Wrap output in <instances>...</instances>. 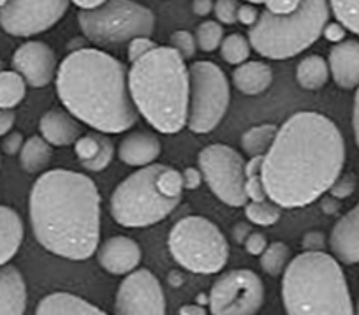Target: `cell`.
Instances as JSON below:
<instances>
[{
    "label": "cell",
    "instance_id": "cell-46",
    "mask_svg": "<svg viewBox=\"0 0 359 315\" xmlns=\"http://www.w3.org/2000/svg\"><path fill=\"white\" fill-rule=\"evenodd\" d=\"M259 18V11L254 8V6L248 2V4L238 6V22L243 23V25L252 27Z\"/></svg>",
    "mask_w": 359,
    "mask_h": 315
},
{
    "label": "cell",
    "instance_id": "cell-45",
    "mask_svg": "<svg viewBox=\"0 0 359 315\" xmlns=\"http://www.w3.org/2000/svg\"><path fill=\"white\" fill-rule=\"evenodd\" d=\"M182 180H184V189L194 190L201 185L203 180H205V176H203L201 169L187 168L184 173H182Z\"/></svg>",
    "mask_w": 359,
    "mask_h": 315
},
{
    "label": "cell",
    "instance_id": "cell-54",
    "mask_svg": "<svg viewBox=\"0 0 359 315\" xmlns=\"http://www.w3.org/2000/svg\"><path fill=\"white\" fill-rule=\"evenodd\" d=\"M180 314L182 315H205L206 310L199 304H185V307L180 308Z\"/></svg>",
    "mask_w": 359,
    "mask_h": 315
},
{
    "label": "cell",
    "instance_id": "cell-47",
    "mask_svg": "<svg viewBox=\"0 0 359 315\" xmlns=\"http://www.w3.org/2000/svg\"><path fill=\"white\" fill-rule=\"evenodd\" d=\"M345 27L341 25V23H326V27H324L323 30V36L326 37L327 41H331V43H340V41L345 39Z\"/></svg>",
    "mask_w": 359,
    "mask_h": 315
},
{
    "label": "cell",
    "instance_id": "cell-17",
    "mask_svg": "<svg viewBox=\"0 0 359 315\" xmlns=\"http://www.w3.org/2000/svg\"><path fill=\"white\" fill-rule=\"evenodd\" d=\"M330 247L334 257L344 264L359 262V203L334 224Z\"/></svg>",
    "mask_w": 359,
    "mask_h": 315
},
{
    "label": "cell",
    "instance_id": "cell-1",
    "mask_svg": "<svg viewBox=\"0 0 359 315\" xmlns=\"http://www.w3.org/2000/svg\"><path fill=\"white\" fill-rule=\"evenodd\" d=\"M344 164L345 141L337 123L316 112L294 113L264 154L266 196L282 208L312 204L330 190Z\"/></svg>",
    "mask_w": 359,
    "mask_h": 315
},
{
    "label": "cell",
    "instance_id": "cell-6",
    "mask_svg": "<svg viewBox=\"0 0 359 315\" xmlns=\"http://www.w3.org/2000/svg\"><path fill=\"white\" fill-rule=\"evenodd\" d=\"M327 20V0H302L299 8L289 15H273L266 9L248 27V43L262 57L285 60L312 46L323 36Z\"/></svg>",
    "mask_w": 359,
    "mask_h": 315
},
{
    "label": "cell",
    "instance_id": "cell-34",
    "mask_svg": "<svg viewBox=\"0 0 359 315\" xmlns=\"http://www.w3.org/2000/svg\"><path fill=\"white\" fill-rule=\"evenodd\" d=\"M157 187L164 196L175 197V199H182V192H184V180L176 169L169 168V166H162L161 173L157 176Z\"/></svg>",
    "mask_w": 359,
    "mask_h": 315
},
{
    "label": "cell",
    "instance_id": "cell-18",
    "mask_svg": "<svg viewBox=\"0 0 359 315\" xmlns=\"http://www.w3.org/2000/svg\"><path fill=\"white\" fill-rule=\"evenodd\" d=\"M330 72L340 88L351 90L359 86V43L340 41L330 50Z\"/></svg>",
    "mask_w": 359,
    "mask_h": 315
},
{
    "label": "cell",
    "instance_id": "cell-19",
    "mask_svg": "<svg viewBox=\"0 0 359 315\" xmlns=\"http://www.w3.org/2000/svg\"><path fill=\"white\" fill-rule=\"evenodd\" d=\"M41 136L53 147H69L81 136L79 120L62 109H50L39 122Z\"/></svg>",
    "mask_w": 359,
    "mask_h": 315
},
{
    "label": "cell",
    "instance_id": "cell-26",
    "mask_svg": "<svg viewBox=\"0 0 359 315\" xmlns=\"http://www.w3.org/2000/svg\"><path fill=\"white\" fill-rule=\"evenodd\" d=\"M51 154H53L51 145L43 136H32L23 143L22 152H20V164H22L23 171L36 175L48 168Z\"/></svg>",
    "mask_w": 359,
    "mask_h": 315
},
{
    "label": "cell",
    "instance_id": "cell-23",
    "mask_svg": "<svg viewBox=\"0 0 359 315\" xmlns=\"http://www.w3.org/2000/svg\"><path fill=\"white\" fill-rule=\"evenodd\" d=\"M23 241V222L16 210L0 204V266L8 264Z\"/></svg>",
    "mask_w": 359,
    "mask_h": 315
},
{
    "label": "cell",
    "instance_id": "cell-52",
    "mask_svg": "<svg viewBox=\"0 0 359 315\" xmlns=\"http://www.w3.org/2000/svg\"><path fill=\"white\" fill-rule=\"evenodd\" d=\"M233 234H234V240L240 241V243H243L245 238L250 234V227H248L247 224H243V222H238L236 227L233 229Z\"/></svg>",
    "mask_w": 359,
    "mask_h": 315
},
{
    "label": "cell",
    "instance_id": "cell-21",
    "mask_svg": "<svg viewBox=\"0 0 359 315\" xmlns=\"http://www.w3.org/2000/svg\"><path fill=\"white\" fill-rule=\"evenodd\" d=\"M161 155V141L150 133H134L118 147V159L127 166L144 168L154 164Z\"/></svg>",
    "mask_w": 359,
    "mask_h": 315
},
{
    "label": "cell",
    "instance_id": "cell-10",
    "mask_svg": "<svg viewBox=\"0 0 359 315\" xmlns=\"http://www.w3.org/2000/svg\"><path fill=\"white\" fill-rule=\"evenodd\" d=\"M189 129L196 134L212 133L229 108V81L219 65L206 60L194 62L189 67Z\"/></svg>",
    "mask_w": 359,
    "mask_h": 315
},
{
    "label": "cell",
    "instance_id": "cell-41",
    "mask_svg": "<svg viewBox=\"0 0 359 315\" xmlns=\"http://www.w3.org/2000/svg\"><path fill=\"white\" fill-rule=\"evenodd\" d=\"M245 194L250 201H264L268 199L266 196L264 183H262L261 175H250L245 180Z\"/></svg>",
    "mask_w": 359,
    "mask_h": 315
},
{
    "label": "cell",
    "instance_id": "cell-35",
    "mask_svg": "<svg viewBox=\"0 0 359 315\" xmlns=\"http://www.w3.org/2000/svg\"><path fill=\"white\" fill-rule=\"evenodd\" d=\"M113 155H115V147H113L111 140L109 138L104 136V133H102L101 136V150H99V154L95 155L92 161H86V162H81V166L85 169H88V171H104L106 168H108L109 164H111L113 161Z\"/></svg>",
    "mask_w": 359,
    "mask_h": 315
},
{
    "label": "cell",
    "instance_id": "cell-40",
    "mask_svg": "<svg viewBox=\"0 0 359 315\" xmlns=\"http://www.w3.org/2000/svg\"><path fill=\"white\" fill-rule=\"evenodd\" d=\"M154 48H157V44L150 39L148 36H140L134 37L133 41H129V50H127V55H129L130 62H136L137 58L144 57L148 51H151Z\"/></svg>",
    "mask_w": 359,
    "mask_h": 315
},
{
    "label": "cell",
    "instance_id": "cell-30",
    "mask_svg": "<svg viewBox=\"0 0 359 315\" xmlns=\"http://www.w3.org/2000/svg\"><path fill=\"white\" fill-rule=\"evenodd\" d=\"M289 257H291V248L284 241H275V243L268 245L261 254V268L268 275L278 276L287 268Z\"/></svg>",
    "mask_w": 359,
    "mask_h": 315
},
{
    "label": "cell",
    "instance_id": "cell-24",
    "mask_svg": "<svg viewBox=\"0 0 359 315\" xmlns=\"http://www.w3.org/2000/svg\"><path fill=\"white\" fill-rule=\"evenodd\" d=\"M273 81V71L264 62H243L233 72V83L245 95H259Z\"/></svg>",
    "mask_w": 359,
    "mask_h": 315
},
{
    "label": "cell",
    "instance_id": "cell-4",
    "mask_svg": "<svg viewBox=\"0 0 359 315\" xmlns=\"http://www.w3.org/2000/svg\"><path fill=\"white\" fill-rule=\"evenodd\" d=\"M129 90L137 112L158 133L176 134L187 126L191 78L175 48L157 46L133 62Z\"/></svg>",
    "mask_w": 359,
    "mask_h": 315
},
{
    "label": "cell",
    "instance_id": "cell-36",
    "mask_svg": "<svg viewBox=\"0 0 359 315\" xmlns=\"http://www.w3.org/2000/svg\"><path fill=\"white\" fill-rule=\"evenodd\" d=\"M101 136L102 134H85L76 140V157L79 162L92 161L101 150Z\"/></svg>",
    "mask_w": 359,
    "mask_h": 315
},
{
    "label": "cell",
    "instance_id": "cell-16",
    "mask_svg": "<svg viewBox=\"0 0 359 315\" xmlns=\"http://www.w3.org/2000/svg\"><path fill=\"white\" fill-rule=\"evenodd\" d=\"M97 259L111 275H127L140 266L141 247L129 236H113L97 248Z\"/></svg>",
    "mask_w": 359,
    "mask_h": 315
},
{
    "label": "cell",
    "instance_id": "cell-32",
    "mask_svg": "<svg viewBox=\"0 0 359 315\" xmlns=\"http://www.w3.org/2000/svg\"><path fill=\"white\" fill-rule=\"evenodd\" d=\"M330 9L338 23L359 36V0H330Z\"/></svg>",
    "mask_w": 359,
    "mask_h": 315
},
{
    "label": "cell",
    "instance_id": "cell-27",
    "mask_svg": "<svg viewBox=\"0 0 359 315\" xmlns=\"http://www.w3.org/2000/svg\"><path fill=\"white\" fill-rule=\"evenodd\" d=\"M27 93V81L16 71H0V108H16Z\"/></svg>",
    "mask_w": 359,
    "mask_h": 315
},
{
    "label": "cell",
    "instance_id": "cell-43",
    "mask_svg": "<svg viewBox=\"0 0 359 315\" xmlns=\"http://www.w3.org/2000/svg\"><path fill=\"white\" fill-rule=\"evenodd\" d=\"M245 250L250 255H261L264 252V248L268 247V241H266V236L262 233H252L245 238L243 241Z\"/></svg>",
    "mask_w": 359,
    "mask_h": 315
},
{
    "label": "cell",
    "instance_id": "cell-44",
    "mask_svg": "<svg viewBox=\"0 0 359 315\" xmlns=\"http://www.w3.org/2000/svg\"><path fill=\"white\" fill-rule=\"evenodd\" d=\"M23 136L20 133H11L9 130L8 134L4 136V140H2V150H4V154L8 155H16L22 152V147H23Z\"/></svg>",
    "mask_w": 359,
    "mask_h": 315
},
{
    "label": "cell",
    "instance_id": "cell-28",
    "mask_svg": "<svg viewBox=\"0 0 359 315\" xmlns=\"http://www.w3.org/2000/svg\"><path fill=\"white\" fill-rule=\"evenodd\" d=\"M277 130L278 127L275 123H261V126L248 129L241 136V147H243L245 154H248L250 157L264 155L269 150V147H271V143H273Z\"/></svg>",
    "mask_w": 359,
    "mask_h": 315
},
{
    "label": "cell",
    "instance_id": "cell-60",
    "mask_svg": "<svg viewBox=\"0 0 359 315\" xmlns=\"http://www.w3.org/2000/svg\"><path fill=\"white\" fill-rule=\"evenodd\" d=\"M0 162H2V159H0Z\"/></svg>",
    "mask_w": 359,
    "mask_h": 315
},
{
    "label": "cell",
    "instance_id": "cell-59",
    "mask_svg": "<svg viewBox=\"0 0 359 315\" xmlns=\"http://www.w3.org/2000/svg\"><path fill=\"white\" fill-rule=\"evenodd\" d=\"M2 69H4V64H2V60H0V71H2Z\"/></svg>",
    "mask_w": 359,
    "mask_h": 315
},
{
    "label": "cell",
    "instance_id": "cell-13",
    "mask_svg": "<svg viewBox=\"0 0 359 315\" xmlns=\"http://www.w3.org/2000/svg\"><path fill=\"white\" fill-rule=\"evenodd\" d=\"M69 0H8L0 8V27L16 37H32L62 20Z\"/></svg>",
    "mask_w": 359,
    "mask_h": 315
},
{
    "label": "cell",
    "instance_id": "cell-11",
    "mask_svg": "<svg viewBox=\"0 0 359 315\" xmlns=\"http://www.w3.org/2000/svg\"><path fill=\"white\" fill-rule=\"evenodd\" d=\"M199 169L217 199L229 206H245V161L227 145H210L199 154Z\"/></svg>",
    "mask_w": 359,
    "mask_h": 315
},
{
    "label": "cell",
    "instance_id": "cell-20",
    "mask_svg": "<svg viewBox=\"0 0 359 315\" xmlns=\"http://www.w3.org/2000/svg\"><path fill=\"white\" fill-rule=\"evenodd\" d=\"M25 310V279L15 266H0V315H22Z\"/></svg>",
    "mask_w": 359,
    "mask_h": 315
},
{
    "label": "cell",
    "instance_id": "cell-31",
    "mask_svg": "<svg viewBox=\"0 0 359 315\" xmlns=\"http://www.w3.org/2000/svg\"><path fill=\"white\" fill-rule=\"evenodd\" d=\"M220 55L231 65H240L250 55V43L241 34H231L220 43Z\"/></svg>",
    "mask_w": 359,
    "mask_h": 315
},
{
    "label": "cell",
    "instance_id": "cell-49",
    "mask_svg": "<svg viewBox=\"0 0 359 315\" xmlns=\"http://www.w3.org/2000/svg\"><path fill=\"white\" fill-rule=\"evenodd\" d=\"M303 247L305 250H323L324 234L323 233H309L303 238Z\"/></svg>",
    "mask_w": 359,
    "mask_h": 315
},
{
    "label": "cell",
    "instance_id": "cell-9",
    "mask_svg": "<svg viewBox=\"0 0 359 315\" xmlns=\"http://www.w3.org/2000/svg\"><path fill=\"white\" fill-rule=\"evenodd\" d=\"M78 23L83 34L97 46H118L134 37L154 34L155 16L133 0H108L95 9H81Z\"/></svg>",
    "mask_w": 359,
    "mask_h": 315
},
{
    "label": "cell",
    "instance_id": "cell-38",
    "mask_svg": "<svg viewBox=\"0 0 359 315\" xmlns=\"http://www.w3.org/2000/svg\"><path fill=\"white\" fill-rule=\"evenodd\" d=\"M217 20L222 25H233L238 22V2L236 0H217L213 6Z\"/></svg>",
    "mask_w": 359,
    "mask_h": 315
},
{
    "label": "cell",
    "instance_id": "cell-57",
    "mask_svg": "<svg viewBox=\"0 0 359 315\" xmlns=\"http://www.w3.org/2000/svg\"><path fill=\"white\" fill-rule=\"evenodd\" d=\"M354 311H355V314H359V300H358V303H355V307H354Z\"/></svg>",
    "mask_w": 359,
    "mask_h": 315
},
{
    "label": "cell",
    "instance_id": "cell-56",
    "mask_svg": "<svg viewBox=\"0 0 359 315\" xmlns=\"http://www.w3.org/2000/svg\"><path fill=\"white\" fill-rule=\"evenodd\" d=\"M247 2H250V4H262L264 0H247Z\"/></svg>",
    "mask_w": 359,
    "mask_h": 315
},
{
    "label": "cell",
    "instance_id": "cell-48",
    "mask_svg": "<svg viewBox=\"0 0 359 315\" xmlns=\"http://www.w3.org/2000/svg\"><path fill=\"white\" fill-rule=\"evenodd\" d=\"M15 113L11 109H2L0 108V138H4L9 130L15 126Z\"/></svg>",
    "mask_w": 359,
    "mask_h": 315
},
{
    "label": "cell",
    "instance_id": "cell-5",
    "mask_svg": "<svg viewBox=\"0 0 359 315\" xmlns=\"http://www.w3.org/2000/svg\"><path fill=\"white\" fill-rule=\"evenodd\" d=\"M282 297L289 315H351V293L337 257L306 250L287 264Z\"/></svg>",
    "mask_w": 359,
    "mask_h": 315
},
{
    "label": "cell",
    "instance_id": "cell-51",
    "mask_svg": "<svg viewBox=\"0 0 359 315\" xmlns=\"http://www.w3.org/2000/svg\"><path fill=\"white\" fill-rule=\"evenodd\" d=\"M352 126H354L355 143H358V147H359V86H358V92H355V97H354V109H352Z\"/></svg>",
    "mask_w": 359,
    "mask_h": 315
},
{
    "label": "cell",
    "instance_id": "cell-14",
    "mask_svg": "<svg viewBox=\"0 0 359 315\" xmlns=\"http://www.w3.org/2000/svg\"><path fill=\"white\" fill-rule=\"evenodd\" d=\"M115 311L120 315H164L165 297L157 276L137 268L127 273L118 287Z\"/></svg>",
    "mask_w": 359,
    "mask_h": 315
},
{
    "label": "cell",
    "instance_id": "cell-50",
    "mask_svg": "<svg viewBox=\"0 0 359 315\" xmlns=\"http://www.w3.org/2000/svg\"><path fill=\"white\" fill-rule=\"evenodd\" d=\"M213 0H194L192 2V11L198 16H208L213 11Z\"/></svg>",
    "mask_w": 359,
    "mask_h": 315
},
{
    "label": "cell",
    "instance_id": "cell-58",
    "mask_svg": "<svg viewBox=\"0 0 359 315\" xmlns=\"http://www.w3.org/2000/svg\"><path fill=\"white\" fill-rule=\"evenodd\" d=\"M6 2H8V0H0V8H2V6H4Z\"/></svg>",
    "mask_w": 359,
    "mask_h": 315
},
{
    "label": "cell",
    "instance_id": "cell-8",
    "mask_svg": "<svg viewBox=\"0 0 359 315\" xmlns=\"http://www.w3.org/2000/svg\"><path fill=\"white\" fill-rule=\"evenodd\" d=\"M172 259L199 275H213L226 266L229 243L219 227L205 217H185L172 226L168 240Z\"/></svg>",
    "mask_w": 359,
    "mask_h": 315
},
{
    "label": "cell",
    "instance_id": "cell-39",
    "mask_svg": "<svg viewBox=\"0 0 359 315\" xmlns=\"http://www.w3.org/2000/svg\"><path fill=\"white\" fill-rule=\"evenodd\" d=\"M355 190V176L354 175H340L330 187V194L334 199H345L352 196Z\"/></svg>",
    "mask_w": 359,
    "mask_h": 315
},
{
    "label": "cell",
    "instance_id": "cell-12",
    "mask_svg": "<svg viewBox=\"0 0 359 315\" xmlns=\"http://www.w3.org/2000/svg\"><path fill=\"white\" fill-rule=\"evenodd\" d=\"M264 303V286L250 269L224 273L210 290V311L213 315H254Z\"/></svg>",
    "mask_w": 359,
    "mask_h": 315
},
{
    "label": "cell",
    "instance_id": "cell-55",
    "mask_svg": "<svg viewBox=\"0 0 359 315\" xmlns=\"http://www.w3.org/2000/svg\"><path fill=\"white\" fill-rule=\"evenodd\" d=\"M323 208H324V212H326V213L337 212L338 204H337V201H334V197L331 196V197H327V199H324L323 201Z\"/></svg>",
    "mask_w": 359,
    "mask_h": 315
},
{
    "label": "cell",
    "instance_id": "cell-7",
    "mask_svg": "<svg viewBox=\"0 0 359 315\" xmlns=\"http://www.w3.org/2000/svg\"><path fill=\"white\" fill-rule=\"evenodd\" d=\"M164 164H148L127 176L115 189L109 203L111 217L123 227H148L164 220L182 199L158 190L157 176Z\"/></svg>",
    "mask_w": 359,
    "mask_h": 315
},
{
    "label": "cell",
    "instance_id": "cell-2",
    "mask_svg": "<svg viewBox=\"0 0 359 315\" xmlns=\"http://www.w3.org/2000/svg\"><path fill=\"white\" fill-rule=\"evenodd\" d=\"M30 224L43 248L69 261H85L101 238V194L94 180L65 169L39 176L30 192Z\"/></svg>",
    "mask_w": 359,
    "mask_h": 315
},
{
    "label": "cell",
    "instance_id": "cell-3",
    "mask_svg": "<svg viewBox=\"0 0 359 315\" xmlns=\"http://www.w3.org/2000/svg\"><path fill=\"white\" fill-rule=\"evenodd\" d=\"M57 93L71 115L99 133L120 134L137 120L127 69L106 51L69 53L57 71Z\"/></svg>",
    "mask_w": 359,
    "mask_h": 315
},
{
    "label": "cell",
    "instance_id": "cell-25",
    "mask_svg": "<svg viewBox=\"0 0 359 315\" xmlns=\"http://www.w3.org/2000/svg\"><path fill=\"white\" fill-rule=\"evenodd\" d=\"M330 65L319 55L303 58L296 67V81L303 90H319L330 79Z\"/></svg>",
    "mask_w": 359,
    "mask_h": 315
},
{
    "label": "cell",
    "instance_id": "cell-29",
    "mask_svg": "<svg viewBox=\"0 0 359 315\" xmlns=\"http://www.w3.org/2000/svg\"><path fill=\"white\" fill-rule=\"evenodd\" d=\"M245 217L250 220V224L261 227H269L277 224L282 217V206H278L275 201H250L245 203Z\"/></svg>",
    "mask_w": 359,
    "mask_h": 315
},
{
    "label": "cell",
    "instance_id": "cell-22",
    "mask_svg": "<svg viewBox=\"0 0 359 315\" xmlns=\"http://www.w3.org/2000/svg\"><path fill=\"white\" fill-rule=\"evenodd\" d=\"M37 315H102L104 311L83 297L69 293H53L39 301Z\"/></svg>",
    "mask_w": 359,
    "mask_h": 315
},
{
    "label": "cell",
    "instance_id": "cell-53",
    "mask_svg": "<svg viewBox=\"0 0 359 315\" xmlns=\"http://www.w3.org/2000/svg\"><path fill=\"white\" fill-rule=\"evenodd\" d=\"M71 2L78 6L79 9H95L104 4V2H108V0H71Z\"/></svg>",
    "mask_w": 359,
    "mask_h": 315
},
{
    "label": "cell",
    "instance_id": "cell-37",
    "mask_svg": "<svg viewBox=\"0 0 359 315\" xmlns=\"http://www.w3.org/2000/svg\"><path fill=\"white\" fill-rule=\"evenodd\" d=\"M169 41H171V48H175L185 60L194 57L196 50H198L196 37L191 32H187V30H176Z\"/></svg>",
    "mask_w": 359,
    "mask_h": 315
},
{
    "label": "cell",
    "instance_id": "cell-15",
    "mask_svg": "<svg viewBox=\"0 0 359 315\" xmlns=\"http://www.w3.org/2000/svg\"><path fill=\"white\" fill-rule=\"evenodd\" d=\"M13 69L23 76L27 85L43 88L50 85L57 74V57L55 51L41 41H29L22 44L13 55Z\"/></svg>",
    "mask_w": 359,
    "mask_h": 315
},
{
    "label": "cell",
    "instance_id": "cell-33",
    "mask_svg": "<svg viewBox=\"0 0 359 315\" xmlns=\"http://www.w3.org/2000/svg\"><path fill=\"white\" fill-rule=\"evenodd\" d=\"M224 37V29L219 22H203L196 30V43L205 53L215 51L220 46Z\"/></svg>",
    "mask_w": 359,
    "mask_h": 315
},
{
    "label": "cell",
    "instance_id": "cell-42",
    "mask_svg": "<svg viewBox=\"0 0 359 315\" xmlns=\"http://www.w3.org/2000/svg\"><path fill=\"white\" fill-rule=\"evenodd\" d=\"M266 9L273 15H289L296 11L302 4V0H264Z\"/></svg>",
    "mask_w": 359,
    "mask_h": 315
}]
</instances>
